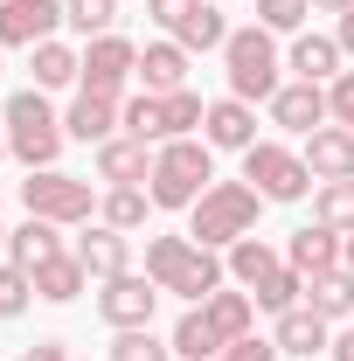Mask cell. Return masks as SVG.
Masks as SVG:
<instances>
[{"mask_svg": "<svg viewBox=\"0 0 354 361\" xmlns=\"http://www.w3.org/2000/svg\"><path fill=\"white\" fill-rule=\"evenodd\" d=\"M146 278H153L160 292L188 299V306H202V299H216L222 285H229V264H222V250L195 243V236L181 229V236H146Z\"/></svg>", "mask_w": 354, "mask_h": 361, "instance_id": "1", "label": "cell"}, {"mask_svg": "<svg viewBox=\"0 0 354 361\" xmlns=\"http://www.w3.org/2000/svg\"><path fill=\"white\" fill-rule=\"evenodd\" d=\"M0 133H7V153L28 167V174H42V167H56V153L70 146V133H63V111L49 104V90H14L7 97V111H0Z\"/></svg>", "mask_w": 354, "mask_h": 361, "instance_id": "2", "label": "cell"}, {"mask_svg": "<svg viewBox=\"0 0 354 361\" xmlns=\"http://www.w3.org/2000/svg\"><path fill=\"white\" fill-rule=\"evenodd\" d=\"M222 77H229V97H243V104H271L278 90H285V56H278V35L271 28H229V42H222Z\"/></svg>", "mask_w": 354, "mask_h": 361, "instance_id": "3", "label": "cell"}, {"mask_svg": "<svg viewBox=\"0 0 354 361\" xmlns=\"http://www.w3.org/2000/svg\"><path fill=\"white\" fill-rule=\"evenodd\" d=\"M209 180H216V146L195 133V139H167V146L153 153L146 195H153V209H195V202L209 195Z\"/></svg>", "mask_w": 354, "mask_h": 361, "instance_id": "4", "label": "cell"}, {"mask_svg": "<svg viewBox=\"0 0 354 361\" xmlns=\"http://www.w3.org/2000/svg\"><path fill=\"white\" fill-rule=\"evenodd\" d=\"M257 216H264V195L250 180H209V195L188 209V236L209 250H229L236 236H257Z\"/></svg>", "mask_w": 354, "mask_h": 361, "instance_id": "5", "label": "cell"}, {"mask_svg": "<svg viewBox=\"0 0 354 361\" xmlns=\"http://www.w3.org/2000/svg\"><path fill=\"white\" fill-rule=\"evenodd\" d=\"M97 188L77 174H63V167H42V174H28L21 180V209L28 216H42V223H63V229H84L90 216H97Z\"/></svg>", "mask_w": 354, "mask_h": 361, "instance_id": "6", "label": "cell"}, {"mask_svg": "<svg viewBox=\"0 0 354 361\" xmlns=\"http://www.w3.org/2000/svg\"><path fill=\"white\" fill-rule=\"evenodd\" d=\"M243 180L264 195V202H306L312 188V167H306V153H292V146H278V139H257L250 153H243Z\"/></svg>", "mask_w": 354, "mask_h": 361, "instance_id": "7", "label": "cell"}, {"mask_svg": "<svg viewBox=\"0 0 354 361\" xmlns=\"http://www.w3.org/2000/svg\"><path fill=\"white\" fill-rule=\"evenodd\" d=\"M133 84H139V42H126L118 28H111V35H97V42H84V84H77V90L133 97Z\"/></svg>", "mask_w": 354, "mask_h": 361, "instance_id": "8", "label": "cell"}, {"mask_svg": "<svg viewBox=\"0 0 354 361\" xmlns=\"http://www.w3.org/2000/svg\"><path fill=\"white\" fill-rule=\"evenodd\" d=\"M153 306H160V285H153L146 271H118V278L97 285V319H104L111 334H126V326H153Z\"/></svg>", "mask_w": 354, "mask_h": 361, "instance_id": "9", "label": "cell"}, {"mask_svg": "<svg viewBox=\"0 0 354 361\" xmlns=\"http://www.w3.org/2000/svg\"><path fill=\"white\" fill-rule=\"evenodd\" d=\"M56 28H63V0H0V49L56 42Z\"/></svg>", "mask_w": 354, "mask_h": 361, "instance_id": "10", "label": "cell"}, {"mask_svg": "<svg viewBox=\"0 0 354 361\" xmlns=\"http://www.w3.org/2000/svg\"><path fill=\"white\" fill-rule=\"evenodd\" d=\"M77 250V264L90 271V285H104V278H118V271H133V236L111 223H84V236L70 243Z\"/></svg>", "mask_w": 354, "mask_h": 361, "instance_id": "11", "label": "cell"}, {"mask_svg": "<svg viewBox=\"0 0 354 361\" xmlns=\"http://www.w3.org/2000/svg\"><path fill=\"white\" fill-rule=\"evenodd\" d=\"M153 153H160V146H146V139H133V133L104 139V146H97V180H104V188H146V180H153Z\"/></svg>", "mask_w": 354, "mask_h": 361, "instance_id": "12", "label": "cell"}, {"mask_svg": "<svg viewBox=\"0 0 354 361\" xmlns=\"http://www.w3.org/2000/svg\"><path fill=\"white\" fill-rule=\"evenodd\" d=\"M118 104H126V97L77 90V97H70V111H63V133L77 139V146H104V139H118Z\"/></svg>", "mask_w": 354, "mask_h": 361, "instance_id": "13", "label": "cell"}, {"mask_svg": "<svg viewBox=\"0 0 354 361\" xmlns=\"http://www.w3.org/2000/svg\"><path fill=\"white\" fill-rule=\"evenodd\" d=\"M202 139H209L216 153H250V146H257V104H243V97H216L209 118H202Z\"/></svg>", "mask_w": 354, "mask_h": 361, "instance_id": "14", "label": "cell"}, {"mask_svg": "<svg viewBox=\"0 0 354 361\" xmlns=\"http://www.w3.org/2000/svg\"><path fill=\"white\" fill-rule=\"evenodd\" d=\"M271 126H285V133H319V126H334V111H326V84H292L271 97Z\"/></svg>", "mask_w": 354, "mask_h": 361, "instance_id": "15", "label": "cell"}, {"mask_svg": "<svg viewBox=\"0 0 354 361\" xmlns=\"http://www.w3.org/2000/svg\"><path fill=\"white\" fill-rule=\"evenodd\" d=\"M341 63H348L341 42H334V35H312V28H299L292 49H285V70H292L299 84H334V77H341Z\"/></svg>", "mask_w": 354, "mask_h": 361, "instance_id": "16", "label": "cell"}, {"mask_svg": "<svg viewBox=\"0 0 354 361\" xmlns=\"http://www.w3.org/2000/svg\"><path fill=\"white\" fill-rule=\"evenodd\" d=\"M271 341H278V355L312 361V355H326V348H334V319H319L312 306H292V313H278Z\"/></svg>", "mask_w": 354, "mask_h": 361, "instance_id": "17", "label": "cell"}, {"mask_svg": "<svg viewBox=\"0 0 354 361\" xmlns=\"http://www.w3.org/2000/svg\"><path fill=\"white\" fill-rule=\"evenodd\" d=\"M70 243H63V223H42V216H28L21 229H7V264H21L28 278H35V264H49V257H63Z\"/></svg>", "mask_w": 354, "mask_h": 361, "instance_id": "18", "label": "cell"}, {"mask_svg": "<svg viewBox=\"0 0 354 361\" xmlns=\"http://www.w3.org/2000/svg\"><path fill=\"white\" fill-rule=\"evenodd\" d=\"M306 167H312V180H354V133L348 126L306 133Z\"/></svg>", "mask_w": 354, "mask_h": 361, "instance_id": "19", "label": "cell"}, {"mask_svg": "<svg viewBox=\"0 0 354 361\" xmlns=\"http://www.w3.org/2000/svg\"><path fill=\"white\" fill-rule=\"evenodd\" d=\"M28 77H35V90L84 84V49H70L63 35H56V42H35V49H28Z\"/></svg>", "mask_w": 354, "mask_h": 361, "instance_id": "20", "label": "cell"}, {"mask_svg": "<svg viewBox=\"0 0 354 361\" xmlns=\"http://www.w3.org/2000/svg\"><path fill=\"white\" fill-rule=\"evenodd\" d=\"M285 264L299 271V278H319V271H334V264H341V229H326V223L292 229V243H285Z\"/></svg>", "mask_w": 354, "mask_h": 361, "instance_id": "21", "label": "cell"}, {"mask_svg": "<svg viewBox=\"0 0 354 361\" xmlns=\"http://www.w3.org/2000/svg\"><path fill=\"white\" fill-rule=\"evenodd\" d=\"M139 90L167 97V90H188V49L167 35V42H146L139 49Z\"/></svg>", "mask_w": 354, "mask_h": 361, "instance_id": "22", "label": "cell"}, {"mask_svg": "<svg viewBox=\"0 0 354 361\" xmlns=\"http://www.w3.org/2000/svg\"><path fill=\"white\" fill-rule=\"evenodd\" d=\"M167 341H174V361H216L222 348H229V341L216 334V319H209V306H188Z\"/></svg>", "mask_w": 354, "mask_h": 361, "instance_id": "23", "label": "cell"}, {"mask_svg": "<svg viewBox=\"0 0 354 361\" xmlns=\"http://www.w3.org/2000/svg\"><path fill=\"white\" fill-rule=\"evenodd\" d=\"M306 306L319 319H354V271L334 264V271H319V278H306Z\"/></svg>", "mask_w": 354, "mask_h": 361, "instance_id": "24", "label": "cell"}, {"mask_svg": "<svg viewBox=\"0 0 354 361\" xmlns=\"http://www.w3.org/2000/svg\"><path fill=\"white\" fill-rule=\"evenodd\" d=\"M118 133L146 139V146H167V97H153V90H133V97L118 104Z\"/></svg>", "mask_w": 354, "mask_h": 361, "instance_id": "25", "label": "cell"}, {"mask_svg": "<svg viewBox=\"0 0 354 361\" xmlns=\"http://www.w3.org/2000/svg\"><path fill=\"white\" fill-rule=\"evenodd\" d=\"M222 264H229V278H236V285H243V292H257V278H271V271L285 264V257H278V250H271L264 236H236V243H229V250H222Z\"/></svg>", "mask_w": 354, "mask_h": 361, "instance_id": "26", "label": "cell"}, {"mask_svg": "<svg viewBox=\"0 0 354 361\" xmlns=\"http://www.w3.org/2000/svg\"><path fill=\"white\" fill-rule=\"evenodd\" d=\"M84 285H90V271L77 264V250H63V257L35 264V299H49V306H70Z\"/></svg>", "mask_w": 354, "mask_h": 361, "instance_id": "27", "label": "cell"}, {"mask_svg": "<svg viewBox=\"0 0 354 361\" xmlns=\"http://www.w3.org/2000/svg\"><path fill=\"white\" fill-rule=\"evenodd\" d=\"M202 306H209L222 341H250V334H257V299H250V292H229V285H222L216 299H202Z\"/></svg>", "mask_w": 354, "mask_h": 361, "instance_id": "28", "label": "cell"}, {"mask_svg": "<svg viewBox=\"0 0 354 361\" xmlns=\"http://www.w3.org/2000/svg\"><path fill=\"white\" fill-rule=\"evenodd\" d=\"M250 299H257V313H292V306H306V278H299V271L292 264H278L271 271V278H257V292H250Z\"/></svg>", "mask_w": 354, "mask_h": 361, "instance_id": "29", "label": "cell"}, {"mask_svg": "<svg viewBox=\"0 0 354 361\" xmlns=\"http://www.w3.org/2000/svg\"><path fill=\"white\" fill-rule=\"evenodd\" d=\"M146 209H153V195L146 188H104V202H97V223H111V229H146Z\"/></svg>", "mask_w": 354, "mask_h": 361, "instance_id": "30", "label": "cell"}, {"mask_svg": "<svg viewBox=\"0 0 354 361\" xmlns=\"http://www.w3.org/2000/svg\"><path fill=\"white\" fill-rule=\"evenodd\" d=\"M174 42L188 49V56H195V49H222V42H229V21H222V7H216V0H202V7H195V14L174 28Z\"/></svg>", "mask_w": 354, "mask_h": 361, "instance_id": "31", "label": "cell"}, {"mask_svg": "<svg viewBox=\"0 0 354 361\" xmlns=\"http://www.w3.org/2000/svg\"><path fill=\"white\" fill-rule=\"evenodd\" d=\"M63 28L84 35V42L111 35V28H118V0H63Z\"/></svg>", "mask_w": 354, "mask_h": 361, "instance_id": "32", "label": "cell"}, {"mask_svg": "<svg viewBox=\"0 0 354 361\" xmlns=\"http://www.w3.org/2000/svg\"><path fill=\"white\" fill-rule=\"evenodd\" d=\"M312 223H326V229L348 236L354 229V180H319V188H312Z\"/></svg>", "mask_w": 354, "mask_h": 361, "instance_id": "33", "label": "cell"}, {"mask_svg": "<svg viewBox=\"0 0 354 361\" xmlns=\"http://www.w3.org/2000/svg\"><path fill=\"white\" fill-rule=\"evenodd\" d=\"M104 355H111V361H174V341H160L153 326H126Z\"/></svg>", "mask_w": 354, "mask_h": 361, "instance_id": "34", "label": "cell"}, {"mask_svg": "<svg viewBox=\"0 0 354 361\" xmlns=\"http://www.w3.org/2000/svg\"><path fill=\"white\" fill-rule=\"evenodd\" d=\"M209 118V97L202 90H167V139H195Z\"/></svg>", "mask_w": 354, "mask_h": 361, "instance_id": "35", "label": "cell"}, {"mask_svg": "<svg viewBox=\"0 0 354 361\" xmlns=\"http://www.w3.org/2000/svg\"><path fill=\"white\" fill-rule=\"evenodd\" d=\"M312 21V0H257V28H271V35H299Z\"/></svg>", "mask_w": 354, "mask_h": 361, "instance_id": "36", "label": "cell"}, {"mask_svg": "<svg viewBox=\"0 0 354 361\" xmlns=\"http://www.w3.org/2000/svg\"><path fill=\"white\" fill-rule=\"evenodd\" d=\"M28 306H35V278L21 264H0V319H21Z\"/></svg>", "mask_w": 354, "mask_h": 361, "instance_id": "37", "label": "cell"}, {"mask_svg": "<svg viewBox=\"0 0 354 361\" xmlns=\"http://www.w3.org/2000/svg\"><path fill=\"white\" fill-rule=\"evenodd\" d=\"M326 111H334V126L354 133V70H341V77L326 84Z\"/></svg>", "mask_w": 354, "mask_h": 361, "instance_id": "38", "label": "cell"}, {"mask_svg": "<svg viewBox=\"0 0 354 361\" xmlns=\"http://www.w3.org/2000/svg\"><path fill=\"white\" fill-rule=\"evenodd\" d=\"M216 361H285V355H278V341H257V334H250V341H229Z\"/></svg>", "mask_w": 354, "mask_h": 361, "instance_id": "39", "label": "cell"}, {"mask_svg": "<svg viewBox=\"0 0 354 361\" xmlns=\"http://www.w3.org/2000/svg\"><path fill=\"white\" fill-rule=\"evenodd\" d=\"M195 7H202V0H146V14H153V21L167 28V35H174V28L188 21V14H195Z\"/></svg>", "mask_w": 354, "mask_h": 361, "instance_id": "40", "label": "cell"}, {"mask_svg": "<svg viewBox=\"0 0 354 361\" xmlns=\"http://www.w3.org/2000/svg\"><path fill=\"white\" fill-rule=\"evenodd\" d=\"M21 361H70V341H35Z\"/></svg>", "mask_w": 354, "mask_h": 361, "instance_id": "41", "label": "cell"}, {"mask_svg": "<svg viewBox=\"0 0 354 361\" xmlns=\"http://www.w3.org/2000/svg\"><path fill=\"white\" fill-rule=\"evenodd\" d=\"M334 42H341V56H354V7L341 14V28H334Z\"/></svg>", "mask_w": 354, "mask_h": 361, "instance_id": "42", "label": "cell"}, {"mask_svg": "<svg viewBox=\"0 0 354 361\" xmlns=\"http://www.w3.org/2000/svg\"><path fill=\"white\" fill-rule=\"evenodd\" d=\"M326 355H334V361H354V326L341 334V341H334V348H326Z\"/></svg>", "mask_w": 354, "mask_h": 361, "instance_id": "43", "label": "cell"}, {"mask_svg": "<svg viewBox=\"0 0 354 361\" xmlns=\"http://www.w3.org/2000/svg\"><path fill=\"white\" fill-rule=\"evenodd\" d=\"M354 0H312V14H348Z\"/></svg>", "mask_w": 354, "mask_h": 361, "instance_id": "44", "label": "cell"}, {"mask_svg": "<svg viewBox=\"0 0 354 361\" xmlns=\"http://www.w3.org/2000/svg\"><path fill=\"white\" fill-rule=\"evenodd\" d=\"M341 264L354 271V229H348V236H341Z\"/></svg>", "mask_w": 354, "mask_h": 361, "instance_id": "45", "label": "cell"}, {"mask_svg": "<svg viewBox=\"0 0 354 361\" xmlns=\"http://www.w3.org/2000/svg\"><path fill=\"white\" fill-rule=\"evenodd\" d=\"M0 160H7V133H0Z\"/></svg>", "mask_w": 354, "mask_h": 361, "instance_id": "46", "label": "cell"}, {"mask_svg": "<svg viewBox=\"0 0 354 361\" xmlns=\"http://www.w3.org/2000/svg\"><path fill=\"white\" fill-rule=\"evenodd\" d=\"M0 70H7V63H0Z\"/></svg>", "mask_w": 354, "mask_h": 361, "instance_id": "47", "label": "cell"}, {"mask_svg": "<svg viewBox=\"0 0 354 361\" xmlns=\"http://www.w3.org/2000/svg\"><path fill=\"white\" fill-rule=\"evenodd\" d=\"M0 229H7V223H0Z\"/></svg>", "mask_w": 354, "mask_h": 361, "instance_id": "48", "label": "cell"}]
</instances>
